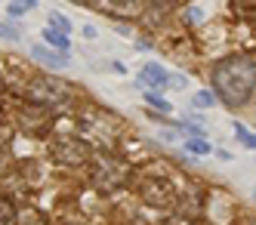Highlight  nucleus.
Here are the masks:
<instances>
[{"label":"nucleus","mask_w":256,"mask_h":225,"mask_svg":"<svg viewBox=\"0 0 256 225\" xmlns=\"http://www.w3.org/2000/svg\"><path fill=\"white\" fill-rule=\"evenodd\" d=\"M210 80H213L216 96L222 99L228 108L244 105L253 96V90H256V59L253 56H244V52L226 56L222 62L213 65Z\"/></svg>","instance_id":"1"},{"label":"nucleus","mask_w":256,"mask_h":225,"mask_svg":"<svg viewBox=\"0 0 256 225\" xmlns=\"http://www.w3.org/2000/svg\"><path fill=\"white\" fill-rule=\"evenodd\" d=\"M25 96H28V105H38V108H52L71 96L68 84L56 80V78H46V74H38L31 78L28 86H25Z\"/></svg>","instance_id":"2"},{"label":"nucleus","mask_w":256,"mask_h":225,"mask_svg":"<svg viewBox=\"0 0 256 225\" xmlns=\"http://www.w3.org/2000/svg\"><path fill=\"white\" fill-rule=\"evenodd\" d=\"M126 179V166L112 158V154H99L96 164H93V185L99 192H114L118 185Z\"/></svg>","instance_id":"3"},{"label":"nucleus","mask_w":256,"mask_h":225,"mask_svg":"<svg viewBox=\"0 0 256 225\" xmlns=\"http://www.w3.org/2000/svg\"><path fill=\"white\" fill-rule=\"evenodd\" d=\"M139 194H142L145 204H152V207H167V204L176 200L173 182H170V179H164V176H148V179L139 185Z\"/></svg>","instance_id":"4"},{"label":"nucleus","mask_w":256,"mask_h":225,"mask_svg":"<svg viewBox=\"0 0 256 225\" xmlns=\"http://www.w3.org/2000/svg\"><path fill=\"white\" fill-rule=\"evenodd\" d=\"M52 160L62 164V166H80L90 160V148L80 139H62L52 145Z\"/></svg>","instance_id":"5"},{"label":"nucleus","mask_w":256,"mask_h":225,"mask_svg":"<svg viewBox=\"0 0 256 225\" xmlns=\"http://www.w3.org/2000/svg\"><path fill=\"white\" fill-rule=\"evenodd\" d=\"M139 84L142 86H152V92L164 90V86H167V71H164L158 62H148V65L142 68V74H139Z\"/></svg>","instance_id":"6"},{"label":"nucleus","mask_w":256,"mask_h":225,"mask_svg":"<svg viewBox=\"0 0 256 225\" xmlns=\"http://www.w3.org/2000/svg\"><path fill=\"white\" fill-rule=\"evenodd\" d=\"M19 120H25V126H34L38 130L44 120H46V108H38V105H25L19 111Z\"/></svg>","instance_id":"7"},{"label":"nucleus","mask_w":256,"mask_h":225,"mask_svg":"<svg viewBox=\"0 0 256 225\" xmlns=\"http://www.w3.org/2000/svg\"><path fill=\"white\" fill-rule=\"evenodd\" d=\"M31 56H34V59H40L44 65H50V68H65V65H68L65 56H56V52L44 50V46H31Z\"/></svg>","instance_id":"8"},{"label":"nucleus","mask_w":256,"mask_h":225,"mask_svg":"<svg viewBox=\"0 0 256 225\" xmlns=\"http://www.w3.org/2000/svg\"><path fill=\"white\" fill-rule=\"evenodd\" d=\"M16 207H12V200L6 198H0V225H16Z\"/></svg>","instance_id":"9"},{"label":"nucleus","mask_w":256,"mask_h":225,"mask_svg":"<svg viewBox=\"0 0 256 225\" xmlns=\"http://www.w3.org/2000/svg\"><path fill=\"white\" fill-rule=\"evenodd\" d=\"M44 40L46 44H52V46H56V50H68V37L65 34H59V31H52V28H44Z\"/></svg>","instance_id":"10"},{"label":"nucleus","mask_w":256,"mask_h":225,"mask_svg":"<svg viewBox=\"0 0 256 225\" xmlns=\"http://www.w3.org/2000/svg\"><path fill=\"white\" fill-rule=\"evenodd\" d=\"M186 148H188L192 154H198V158H200V154H210V145H207V139H188V142H186Z\"/></svg>","instance_id":"11"},{"label":"nucleus","mask_w":256,"mask_h":225,"mask_svg":"<svg viewBox=\"0 0 256 225\" xmlns=\"http://www.w3.org/2000/svg\"><path fill=\"white\" fill-rule=\"evenodd\" d=\"M50 22L56 25V31H59V34H68V31H71V22H68L62 12H50Z\"/></svg>","instance_id":"12"},{"label":"nucleus","mask_w":256,"mask_h":225,"mask_svg":"<svg viewBox=\"0 0 256 225\" xmlns=\"http://www.w3.org/2000/svg\"><path fill=\"white\" fill-rule=\"evenodd\" d=\"M213 105H216V99H213V92H207V90H200L194 96V108H213Z\"/></svg>","instance_id":"13"},{"label":"nucleus","mask_w":256,"mask_h":225,"mask_svg":"<svg viewBox=\"0 0 256 225\" xmlns=\"http://www.w3.org/2000/svg\"><path fill=\"white\" fill-rule=\"evenodd\" d=\"M145 102H148L152 108H158V111H170V102H167V99H160L158 92H145Z\"/></svg>","instance_id":"14"},{"label":"nucleus","mask_w":256,"mask_h":225,"mask_svg":"<svg viewBox=\"0 0 256 225\" xmlns=\"http://www.w3.org/2000/svg\"><path fill=\"white\" fill-rule=\"evenodd\" d=\"M234 136H238V139H241V142H244L247 148H253V152H256V136H253V133H247V130H244L241 124H238V126H234Z\"/></svg>","instance_id":"15"},{"label":"nucleus","mask_w":256,"mask_h":225,"mask_svg":"<svg viewBox=\"0 0 256 225\" xmlns=\"http://www.w3.org/2000/svg\"><path fill=\"white\" fill-rule=\"evenodd\" d=\"M0 40H19V31L10 25H0Z\"/></svg>","instance_id":"16"},{"label":"nucleus","mask_w":256,"mask_h":225,"mask_svg":"<svg viewBox=\"0 0 256 225\" xmlns=\"http://www.w3.org/2000/svg\"><path fill=\"white\" fill-rule=\"evenodd\" d=\"M34 10V4H12L10 6V16H25V12H31Z\"/></svg>","instance_id":"17"},{"label":"nucleus","mask_w":256,"mask_h":225,"mask_svg":"<svg viewBox=\"0 0 256 225\" xmlns=\"http://www.w3.org/2000/svg\"><path fill=\"white\" fill-rule=\"evenodd\" d=\"M167 86L182 90V86H186V78H179V74H173V78H170V74H167Z\"/></svg>","instance_id":"18"},{"label":"nucleus","mask_w":256,"mask_h":225,"mask_svg":"<svg viewBox=\"0 0 256 225\" xmlns=\"http://www.w3.org/2000/svg\"><path fill=\"white\" fill-rule=\"evenodd\" d=\"M200 18H204V10H188V22H200Z\"/></svg>","instance_id":"19"}]
</instances>
